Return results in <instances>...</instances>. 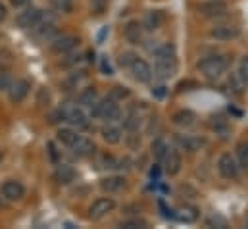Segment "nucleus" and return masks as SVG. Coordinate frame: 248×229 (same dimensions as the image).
<instances>
[{
  "label": "nucleus",
  "mask_w": 248,
  "mask_h": 229,
  "mask_svg": "<svg viewBox=\"0 0 248 229\" xmlns=\"http://www.w3.org/2000/svg\"><path fill=\"white\" fill-rule=\"evenodd\" d=\"M116 208V202L114 198H98L93 202V206L89 208V218L91 220H100L104 218L108 212H112Z\"/></svg>",
  "instance_id": "0eeeda50"
},
{
  "label": "nucleus",
  "mask_w": 248,
  "mask_h": 229,
  "mask_svg": "<svg viewBox=\"0 0 248 229\" xmlns=\"http://www.w3.org/2000/svg\"><path fill=\"white\" fill-rule=\"evenodd\" d=\"M77 45H79V39L67 35V37H60V39L52 41V50H54L56 54H65V52H71Z\"/></svg>",
  "instance_id": "ddd939ff"
},
{
  "label": "nucleus",
  "mask_w": 248,
  "mask_h": 229,
  "mask_svg": "<svg viewBox=\"0 0 248 229\" xmlns=\"http://www.w3.org/2000/svg\"><path fill=\"white\" fill-rule=\"evenodd\" d=\"M0 195H2L8 202H16V200H21V198L25 196V187H23L19 181L10 179V181H6V183L2 185Z\"/></svg>",
  "instance_id": "7ed1b4c3"
},
{
  "label": "nucleus",
  "mask_w": 248,
  "mask_h": 229,
  "mask_svg": "<svg viewBox=\"0 0 248 229\" xmlns=\"http://www.w3.org/2000/svg\"><path fill=\"white\" fill-rule=\"evenodd\" d=\"M6 206H8V200H6L4 196H0V210H2V208H6Z\"/></svg>",
  "instance_id": "37998d69"
},
{
  "label": "nucleus",
  "mask_w": 248,
  "mask_h": 229,
  "mask_svg": "<svg viewBox=\"0 0 248 229\" xmlns=\"http://www.w3.org/2000/svg\"><path fill=\"white\" fill-rule=\"evenodd\" d=\"M198 12L204 17H221L227 14V4L223 0H210V2H202L198 6Z\"/></svg>",
  "instance_id": "39448f33"
},
{
  "label": "nucleus",
  "mask_w": 248,
  "mask_h": 229,
  "mask_svg": "<svg viewBox=\"0 0 248 229\" xmlns=\"http://www.w3.org/2000/svg\"><path fill=\"white\" fill-rule=\"evenodd\" d=\"M96 100H98V95H96V91H94L93 87H87V89L79 95V104H81V106H93Z\"/></svg>",
  "instance_id": "4be33fe9"
},
{
  "label": "nucleus",
  "mask_w": 248,
  "mask_h": 229,
  "mask_svg": "<svg viewBox=\"0 0 248 229\" xmlns=\"http://www.w3.org/2000/svg\"><path fill=\"white\" fill-rule=\"evenodd\" d=\"M71 148H73V154H77V156H89L94 152V143L87 137H77V141L71 145Z\"/></svg>",
  "instance_id": "2eb2a0df"
},
{
  "label": "nucleus",
  "mask_w": 248,
  "mask_h": 229,
  "mask_svg": "<svg viewBox=\"0 0 248 229\" xmlns=\"http://www.w3.org/2000/svg\"><path fill=\"white\" fill-rule=\"evenodd\" d=\"M104 6H106V0H94V2H93V8H94L96 14H102Z\"/></svg>",
  "instance_id": "e433bc0d"
},
{
  "label": "nucleus",
  "mask_w": 248,
  "mask_h": 229,
  "mask_svg": "<svg viewBox=\"0 0 248 229\" xmlns=\"http://www.w3.org/2000/svg\"><path fill=\"white\" fill-rule=\"evenodd\" d=\"M75 179V172H73V168L71 166H58L56 168V172H54V181L56 183H60V185H67V183H71Z\"/></svg>",
  "instance_id": "a211bd4d"
},
{
  "label": "nucleus",
  "mask_w": 248,
  "mask_h": 229,
  "mask_svg": "<svg viewBox=\"0 0 248 229\" xmlns=\"http://www.w3.org/2000/svg\"><path fill=\"white\" fill-rule=\"evenodd\" d=\"M152 95H154L156 98H164V97H166V87H156V89L152 91Z\"/></svg>",
  "instance_id": "4c0bfd02"
},
{
  "label": "nucleus",
  "mask_w": 248,
  "mask_h": 229,
  "mask_svg": "<svg viewBox=\"0 0 248 229\" xmlns=\"http://www.w3.org/2000/svg\"><path fill=\"white\" fill-rule=\"evenodd\" d=\"M162 19H164V17H162L160 12H148V14H146V19H144V27H146L148 31H154V29L160 27Z\"/></svg>",
  "instance_id": "b1692460"
},
{
  "label": "nucleus",
  "mask_w": 248,
  "mask_h": 229,
  "mask_svg": "<svg viewBox=\"0 0 248 229\" xmlns=\"http://www.w3.org/2000/svg\"><path fill=\"white\" fill-rule=\"evenodd\" d=\"M52 2H54V6H56L58 10L69 12V10H71V2H73V0H52Z\"/></svg>",
  "instance_id": "c9c22d12"
},
{
  "label": "nucleus",
  "mask_w": 248,
  "mask_h": 229,
  "mask_svg": "<svg viewBox=\"0 0 248 229\" xmlns=\"http://www.w3.org/2000/svg\"><path fill=\"white\" fill-rule=\"evenodd\" d=\"M29 89H31V83L27 81V79H21V81H17V83H12L10 85V100L12 102H21L27 95H29Z\"/></svg>",
  "instance_id": "f8f14e48"
},
{
  "label": "nucleus",
  "mask_w": 248,
  "mask_h": 229,
  "mask_svg": "<svg viewBox=\"0 0 248 229\" xmlns=\"http://www.w3.org/2000/svg\"><path fill=\"white\" fill-rule=\"evenodd\" d=\"M247 228H248V224H247Z\"/></svg>",
  "instance_id": "49530a36"
},
{
  "label": "nucleus",
  "mask_w": 248,
  "mask_h": 229,
  "mask_svg": "<svg viewBox=\"0 0 248 229\" xmlns=\"http://www.w3.org/2000/svg\"><path fill=\"white\" fill-rule=\"evenodd\" d=\"M60 119L63 121V112H62V110H58V112H54V114L50 115V123H58Z\"/></svg>",
  "instance_id": "58836bf2"
},
{
  "label": "nucleus",
  "mask_w": 248,
  "mask_h": 229,
  "mask_svg": "<svg viewBox=\"0 0 248 229\" xmlns=\"http://www.w3.org/2000/svg\"><path fill=\"white\" fill-rule=\"evenodd\" d=\"M37 35L43 37V39H50L52 35H56V27L52 23H45V25H41V31Z\"/></svg>",
  "instance_id": "c756f323"
},
{
  "label": "nucleus",
  "mask_w": 248,
  "mask_h": 229,
  "mask_svg": "<svg viewBox=\"0 0 248 229\" xmlns=\"http://www.w3.org/2000/svg\"><path fill=\"white\" fill-rule=\"evenodd\" d=\"M58 141H62L63 145L71 147L75 141H77V133L73 129H60L58 131Z\"/></svg>",
  "instance_id": "bb28decb"
},
{
  "label": "nucleus",
  "mask_w": 248,
  "mask_h": 229,
  "mask_svg": "<svg viewBox=\"0 0 248 229\" xmlns=\"http://www.w3.org/2000/svg\"><path fill=\"white\" fill-rule=\"evenodd\" d=\"M177 71V64H175V58H158L156 60V65H154V75L158 79H170L173 77V73Z\"/></svg>",
  "instance_id": "20e7f679"
},
{
  "label": "nucleus",
  "mask_w": 248,
  "mask_h": 229,
  "mask_svg": "<svg viewBox=\"0 0 248 229\" xmlns=\"http://www.w3.org/2000/svg\"><path fill=\"white\" fill-rule=\"evenodd\" d=\"M100 187H102V191H106V193H118V191H122L125 187V179L124 177H106V179H102L100 181Z\"/></svg>",
  "instance_id": "6ab92c4d"
},
{
  "label": "nucleus",
  "mask_w": 248,
  "mask_h": 229,
  "mask_svg": "<svg viewBox=\"0 0 248 229\" xmlns=\"http://www.w3.org/2000/svg\"><path fill=\"white\" fill-rule=\"evenodd\" d=\"M239 35H241V29L235 25H217L210 31V37L217 41H231V39H237Z\"/></svg>",
  "instance_id": "9b49d317"
},
{
  "label": "nucleus",
  "mask_w": 248,
  "mask_h": 229,
  "mask_svg": "<svg viewBox=\"0 0 248 229\" xmlns=\"http://www.w3.org/2000/svg\"><path fill=\"white\" fill-rule=\"evenodd\" d=\"M158 175H160V168H158V166H154V168L150 170V177H152V179H158Z\"/></svg>",
  "instance_id": "79ce46f5"
},
{
  "label": "nucleus",
  "mask_w": 248,
  "mask_h": 229,
  "mask_svg": "<svg viewBox=\"0 0 248 229\" xmlns=\"http://www.w3.org/2000/svg\"><path fill=\"white\" fill-rule=\"evenodd\" d=\"M198 216H200L198 208H196V206H190V204L181 206V208L177 210V214H175V218H177L179 222H183V224H194V222L198 220Z\"/></svg>",
  "instance_id": "dca6fc26"
},
{
  "label": "nucleus",
  "mask_w": 248,
  "mask_h": 229,
  "mask_svg": "<svg viewBox=\"0 0 248 229\" xmlns=\"http://www.w3.org/2000/svg\"><path fill=\"white\" fill-rule=\"evenodd\" d=\"M17 2H21V0H17Z\"/></svg>",
  "instance_id": "a18cd8bd"
},
{
  "label": "nucleus",
  "mask_w": 248,
  "mask_h": 229,
  "mask_svg": "<svg viewBox=\"0 0 248 229\" xmlns=\"http://www.w3.org/2000/svg\"><path fill=\"white\" fill-rule=\"evenodd\" d=\"M177 141H179L181 147H185V150H188V152L196 150V148L202 145V141H198V139H190V137H177Z\"/></svg>",
  "instance_id": "cd10ccee"
},
{
  "label": "nucleus",
  "mask_w": 248,
  "mask_h": 229,
  "mask_svg": "<svg viewBox=\"0 0 248 229\" xmlns=\"http://www.w3.org/2000/svg\"><path fill=\"white\" fill-rule=\"evenodd\" d=\"M135 58H137V54H133V52H124V54L120 56V64H122L124 67H129V65L135 62Z\"/></svg>",
  "instance_id": "72a5a7b5"
},
{
  "label": "nucleus",
  "mask_w": 248,
  "mask_h": 229,
  "mask_svg": "<svg viewBox=\"0 0 248 229\" xmlns=\"http://www.w3.org/2000/svg\"><path fill=\"white\" fill-rule=\"evenodd\" d=\"M164 170L168 175H177L181 170V154L177 148H168L166 156H164Z\"/></svg>",
  "instance_id": "1a4fd4ad"
},
{
  "label": "nucleus",
  "mask_w": 248,
  "mask_h": 229,
  "mask_svg": "<svg viewBox=\"0 0 248 229\" xmlns=\"http://www.w3.org/2000/svg\"><path fill=\"white\" fill-rule=\"evenodd\" d=\"M93 110H91V115L93 117H100V119H116L118 115H120V108H118V104H116V100L114 98H104V100H96L93 106H91Z\"/></svg>",
  "instance_id": "f03ea898"
},
{
  "label": "nucleus",
  "mask_w": 248,
  "mask_h": 229,
  "mask_svg": "<svg viewBox=\"0 0 248 229\" xmlns=\"http://www.w3.org/2000/svg\"><path fill=\"white\" fill-rule=\"evenodd\" d=\"M0 158H2V152H0Z\"/></svg>",
  "instance_id": "c03bdc74"
},
{
  "label": "nucleus",
  "mask_w": 248,
  "mask_h": 229,
  "mask_svg": "<svg viewBox=\"0 0 248 229\" xmlns=\"http://www.w3.org/2000/svg\"><path fill=\"white\" fill-rule=\"evenodd\" d=\"M248 81H245L243 77H241V73L237 71V73H231V77H229V87L233 89V93H237V95H241L243 93V89L247 87Z\"/></svg>",
  "instance_id": "393cba45"
},
{
  "label": "nucleus",
  "mask_w": 248,
  "mask_h": 229,
  "mask_svg": "<svg viewBox=\"0 0 248 229\" xmlns=\"http://www.w3.org/2000/svg\"><path fill=\"white\" fill-rule=\"evenodd\" d=\"M127 97H129V89L127 87H114L112 95H110V98H114V100H122V98H127Z\"/></svg>",
  "instance_id": "7c9ffc66"
},
{
  "label": "nucleus",
  "mask_w": 248,
  "mask_h": 229,
  "mask_svg": "<svg viewBox=\"0 0 248 229\" xmlns=\"http://www.w3.org/2000/svg\"><path fill=\"white\" fill-rule=\"evenodd\" d=\"M125 39L131 45H139L142 41V25L139 21H129L125 27Z\"/></svg>",
  "instance_id": "f3484780"
},
{
  "label": "nucleus",
  "mask_w": 248,
  "mask_h": 229,
  "mask_svg": "<svg viewBox=\"0 0 248 229\" xmlns=\"http://www.w3.org/2000/svg\"><path fill=\"white\" fill-rule=\"evenodd\" d=\"M171 119H173V123L179 125V127H188V125L194 123V114H192L190 110H179V112L173 114Z\"/></svg>",
  "instance_id": "412c9836"
},
{
  "label": "nucleus",
  "mask_w": 248,
  "mask_h": 229,
  "mask_svg": "<svg viewBox=\"0 0 248 229\" xmlns=\"http://www.w3.org/2000/svg\"><path fill=\"white\" fill-rule=\"evenodd\" d=\"M102 71H104L106 75H112V67H110V64H108V60H106V58L102 60Z\"/></svg>",
  "instance_id": "ea45409f"
},
{
  "label": "nucleus",
  "mask_w": 248,
  "mask_h": 229,
  "mask_svg": "<svg viewBox=\"0 0 248 229\" xmlns=\"http://www.w3.org/2000/svg\"><path fill=\"white\" fill-rule=\"evenodd\" d=\"M168 148H170V147H168V145H166L162 139H156V141L152 143V154H154V156H156L160 162L164 160V156H166Z\"/></svg>",
  "instance_id": "a878e982"
},
{
  "label": "nucleus",
  "mask_w": 248,
  "mask_h": 229,
  "mask_svg": "<svg viewBox=\"0 0 248 229\" xmlns=\"http://www.w3.org/2000/svg\"><path fill=\"white\" fill-rule=\"evenodd\" d=\"M62 112H63V121H69L71 125H77V127H85L87 125V117H85L81 108L69 106V108H63Z\"/></svg>",
  "instance_id": "4468645a"
},
{
  "label": "nucleus",
  "mask_w": 248,
  "mask_h": 229,
  "mask_svg": "<svg viewBox=\"0 0 248 229\" xmlns=\"http://www.w3.org/2000/svg\"><path fill=\"white\" fill-rule=\"evenodd\" d=\"M129 69H131V73H133V77L137 79V81H140V83H148L150 79H152V67L144 62V60H140V58L137 56L135 58V62L129 65Z\"/></svg>",
  "instance_id": "6e6552de"
},
{
  "label": "nucleus",
  "mask_w": 248,
  "mask_h": 229,
  "mask_svg": "<svg viewBox=\"0 0 248 229\" xmlns=\"http://www.w3.org/2000/svg\"><path fill=\"white\" fill-rule=\"evenodd\" d=\"M10 85H12L10 75H8L4 69H0V91H8V89H10Z\"/></svg>",
  "instance_id": "473e14b6"
},
{
  "label": "nucleus",
  "mask_w": 248,
  "mask_h": 229,
  "mask_svg": "<svg viewBox=\"0 0 248 229\" xmlns=\"http://www.w3.org/2000/svg\"><path fill=\"white\" fill-rule=\"evenodd\" d=\"M6 16H8V8L0 2V21H4V19H6Z\"/></svg>",
  "instance_id": "a19ab883"
},
{
  "label": "nucleus",
  "mask_w": 248,
  "mask_h": 229,
  "mask_svg": "<svg viewBox=\"0 0 248 229\" xmlns=\"http://www.w3.org/2000/svg\"><path fill=\"white\" fill-rule=\"evenodd\" d=\"M39 21H41V10L37 8H27L17 16V25L23 29H33L39 25Z\"/></svg>",
  "instance_id": "9d476101"
},
{
  "label": "nucleus",
  "mask_w": 248,
  "mask_h": 229,
  "mask_svg": "<svg viewBox=\"0 0 248 229\" xmlns=\"http://www.w3.org/2000/svg\"><path fill=\"white\" fill-rule=\"evenodd\" d=\"M152 52L156 58H175V47L171 43H162Z\"/></svg>",
  "instance_id": "5701e85b"
},
{
  "label": "nucleus",
  "mask_w": 248,
  "mask_h": 229,
  "mask_svg": "<svg viewBox=\"0 0 248 229\" xmlns=\"http://www.w3.org/2000/svg\"><path fill=\"white\" fill-rule=\"evenodd\" d=\"M237 154H239L241 166L248 172V143H241V145L237 147Z\"/></svg>",
  "instance_id": "c85d7f7f"
},
{
  "label": "nucleus",
  "mask_w": 248,
  "mask_h": 229,
  "mask_svg": "<svg viewBox=\"0 0 248 229\" xmlns=\"http://www.w3.org/2000/svg\"><path fill=\"white\" fill-rule=\"evenodd\" d=\"M102 139H104L108 145L120 143V141H122V131H120V127H116V125H106V127H102Z\"/></svg>",
  "instance_id": "aec40b11"
},
{
  "label": "nucleus",
  "mask_w": 248,
  "mask_h": 229,
  "mask_svg": "<svg viewBox=\"0 0 248 229\" xmlns=\"http://www.w3.org/2000/svg\"><path fill=\"white\" fill-rule=\"evenodd\" d=\"M229 56H219V54H214V56H208L204 58L202 62H198V69L210 77V79H216L219 77L227 67H229Z\"/></svg>",
  "instance_id": "f257e3e1"
},
{
  "label": "nucleus",
  "mask_w": 248,
  "mask_h": 229,
  "mask_svg": "<svg viewBox=\"0 0 248 229\" xmlns=\"http://www.w3.org/2000/svg\"><path fill=\"white\" fill-rule=\"evenodd\" d=\"M122 228L124 229H144V228H148V224L142 222V220H131V222H124Z\"/></svg>",
  "instance_id": "2f4dec72"
},
{
  "label": "nucleus",
  "mask_w": 248,
  "mask_h": 229,
  "mask_svg": "<svg viewBox=\"0 0 248 229\" xmlns=\"http://www.w3.org/2000/svg\"><path fill=\"white\" fill-rule=\"evenodd\" d=\"M239 73H241V77L248 81V56H245L241 60V64H239Z\"/></svg>",
  "instance_id": "f704fd0d"
},
{
  "label": "nucleus",
  "mask_w": 248,
  "mask_h": 229,
  "mask_svg": "<svg viewBox=\"0 0 248 229\" xmlns=\"http://www.w3.org/2000/svg\"><path fill=\"white\" fill-rule=\"evenodd\" d=\"M217 170L221 173V177H225V179H237V175H239V166H237L235 158L231 154H227V152L219 156Z\"/></svg>",
  "instance_id": "423d86ee"
}]
</instances>
